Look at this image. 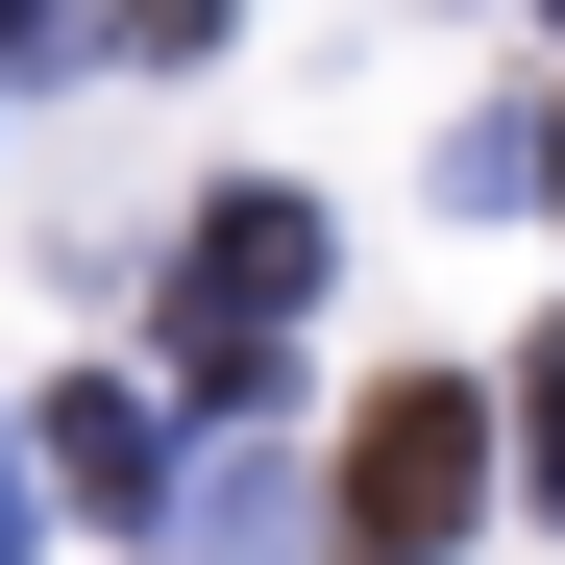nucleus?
<instances>
[{
    "mask_svg": "<svg viewBox=\"0 0 565 565\" xmlns=\"http://www.w3.org/2000/svg\"><path fill=\"white\" fill-rule=\"evenodd\" d=\"M467 516V394H369V541H443Z\"/></svg>",
    "mask_w": 565,
    "mask_h": 565,
    "instance_id": "f257e3e1",
    "label": "nucleus"
}]
</instances>
